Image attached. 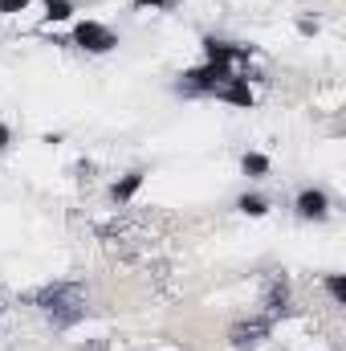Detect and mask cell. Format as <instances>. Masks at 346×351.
Segmentation results:
<instances>
[{"instance_id": "cell-13", "label": "cell", "mask_w": 346, "mask_h": 351, "mask_svg": "<svg viewBox=\"0 0 346 351\" xmlns=\"http://www.w3.org/2000/svg\"><path fill=\"white\" fill-rule=\"evenodd\" d=\"M21 8H29V0H0V12H4V16H12V12H21Z\"/></svg>"}, {"instance_id": "cell-11", "label": "cell", "mask_w": 346, "mask_h": 351, "mask_svg": "<svg viewBox=\"0 0 346 351\" xmlns=\"http://www.w3.org/2000/svg\"><path fill=\"white\" fill-rule=\"evenodd\" d=\"M241 168H245V176H265L269 172V160H265L261 152H249V156L241 160Z\"/></svg>"}, {"instance_id": "cell-10", "label": "cell", "mask_w": 346, "mask_h": 351, "mask_svg": "<svg viewBox=\"0 0 346 351\" xmlns=\"http://www.w3.org/2000/svg\"><path fill=\"white\" fill-rule=\"evenodd\" d=\"M74 4L70 0H45V21H70Z\"/></svg>"}, {"instance_id": "cell-16", "label": "cell", "mask_w": 346, "mask_h": 351, "mask_svg": "<svg viewBox=\"0 0 346 351\" xmlns=\"http://www.w3.org/2000/svg\"><path fill=\"white\" fill-rule=\"evenodd\" d=\"M8 143H12V131H8V127H4V123H0V152H4V147H8Z\"/></svg>"}, {"instance_id": "cell-5", "label": "cell", "mask_w": 346, "mask_h": 351, "mask_svg": "<svg viewBox=\"0 0 346 351\" xmlns=\"http://www.w3.org/2000/svg\"><path fill=\"white\" fill-rule=\"evenodd\" d=\"M204 53H208V62H216V66H232V62L249 58L245 45H232V41H220V37H204Z\"/></svg>"}, {"instance_id": "cell-8", "label": "cell", "mask_w": 346, "mask_h": 351, "mask_svg": "<svg viewBox=\"0 0 346 351\" xmlns=\"http://www.w3.org/2000/svg\"><path fill=\"white\" fill-rule=\"evenodd\" d=\"M265 331H269V319L245 323V327H237V331H232V343H237V348H253V343H257V339L265 335Z\"/></svg>"}, {"instance_id": "cell-12", "label": "cell", "mask_w": 346, "mask_h": 351, "mask_svg": "<svg viewBox=\"0 0 346 351\" xmlns=\"http://www.w3.org/2000/svg\"><path fill=\"white\" fill-rule=\"evenodd\" d=\"M326 290H330L334 302H346V278L343 274H330V278H326Z\"/></svg>"}, {"instance_id": "cell-15", "label": "cell", "mask_w": 346, "mask_h": 351, "mask_svg": "<svg viewBox=\"0 0 346 351\" xmlns=\"http://www.w3.org/2000/svg\"><path fill=\"white\" fill-rule=\"evenodd\" d=\"M297 29H302V33L310 37V33H318V21H310V16H306V21H297Z\"/></svg>"}, {"instance_id": "cell-14", "label": "cell", "mask_w": 346, "mask_h": 351, "mask_svg": "<svg viewBox=\"0 0 346 351\" xmlns=\"http://www.w3.org/2000/svg\"><path fill=\"white\" fill-rule=\"evenodd\" d=\"M135 8H175V0H135Z\"/></svg>"}, {"instance_id": "cell-1", "label": "cell", "mask_w": 346, "mask_h": 351, "mask_svg": "<svg viewBox=\"0 0 346 351\" xmlns=\"http://www.w3.org/2000/svg\"><path fill=\"white\" fill-rule=\"evenodd\" d=\"M33 306L45 311L57 327H70L86 315V294H82L78 282H53V286H41L33 294Z\"/></svg>"}, {"instance_id": "cell-4", "label": "cell", "mask_w": 346, "mask_h": 351, "mask_svg": "<svg viewBox=\"0 0 346 351\" xmlns=\"http://www.w3.org/2000/svg\"><path fill=\"white\" fill-rule=\"evenodd\" d=\"M297 217L302 221H326L330 217V196L322 192V188H306V192H297Z\"/></svg>"}, {"instance_id": "cell-9", "label": "cell", "mask_w": 346, "mask_h": 351, "mask_svg": "<svg viewBox=\"0 0 346 351\" xmlns=\"http://www.w3.org/2000/svg\"><path fill=\"white\" fill-rule=\"evenodd\" d=\"M237 208H241L245 217H265V213H269V200L257 196V192H245V196L237 200Z\"/></svg>"}, {"instance_id": "cell-3", "label": "cell", "mask_w": 346, "mask_h": 351, "mask_svg": "<svg viewBox=\"0 0 346 351\" xmlns=\"http://www.w3.org/2000/svg\"><path fill=\"white\" fill-rule=\"evenodd\" d=\"M74 41L90 49V53H110L114 45H118V37L106 29V25H98V21H82L78 29H74Z\"/></svg>"}, {"instance_id": "cell-6", "label": "cell", "mask_w": 346, "mask_h": 351, "mask_svg": "<svg viewBox=\"0 0 346 351\" xmlns=\"http://www.w3.org/2000/svg\"><path fill=\"white\" fill-rule=\"evenodd\" d=\"M216 98H224V102H232V106H253V90H249V82L245 78H228L224 86L216 90Z\"/></svg>"}, {"instance_id": "cell-2", "label": "cell", "mask_w": 346, "mask_h": 351, "mask_svg": "<svg viewBox=\"0 0 346 351\" xmlns=\"http://www.w3.org/2000/svg\"><path fill=\"white\" fill-rule=\"evenodd\" d=\"M228 78H232V66L208 62V66H200V70H187L183 82H175V90H179V94H216Z\"/></svg>"}, {"instance_id": "cell-7", "label": "cell", "mask_w": 346, "mask_h": 351, "mask_svg": "<svg viewBox=\"0 0 346 351\" xmlns=\"http://www.w3.org/2000/svg\"><path fill=\"white\" fill-rule=\"evenodd\" d=\"M143 176H147V172H139V168H135V172H127L122 180H118V184H114V188H110V200H114V204H127V200H131V196L139 192Z\"/></svg>"}]
</instances>
